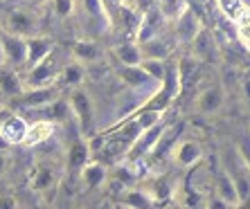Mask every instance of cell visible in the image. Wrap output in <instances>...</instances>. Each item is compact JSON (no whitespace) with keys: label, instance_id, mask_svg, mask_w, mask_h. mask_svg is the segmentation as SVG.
Returning a JSON list of instances; mask_svg holds the SVG:
<instances>
[{"label":"cell","instance_id":"6da1fadb","mask_svg":"<svg viewBox=\"0 0 250 209\" xmlns=\"http://www.w3.org/2000/svg\"><path fill=\"white\" fill-rule=\"evenodd\" d=\"M59 86H45V88H25L18 97L5 101V106L12 113H32V111H45L50 104H54L61 97Z\"/></svg>","mask_w":250,"mask_h":209},{"label":"cell","instance_id":"7a4b0ae2","mask_svg":"<svg viewBox=\"0 0 250 209\" xmlns=\"http://www.w3.org/2000/svg\"><path fill=\"white\" fill-rule=\"evenodd\" d=\"M63 65L59 63L57 52H50L41 63H36L34 68L25 70V88H45V86H57L59 75H61Z\"/></svg>","mask_w":250,"mask_h":209},{"label":"cell","instance_id":"3957f363","mask_svg":"<svg viewBox=\"0 0 250 209\" xmlns=\"http://www.w3.org/2000/svg\"><path fill=\"white\" fill-rule=\"evenodd\" d=\"M70 106H72V117H75L77 126L82 137H93V126H95V113H93V99L86 90L75 88L70 95Z\"/></svg>","mask_w":250,"mask_h":209},{"label":"cell","instance_id":"277c9868","mask_svg":"<svg viewBox=\"0 0 250 209\" xmlns=\"http://www.w3.org/2000/svg\"><path fill=\"white\" fill-rule=\"evenodd\" d=\"M2 43V54H5V63L12 68H27V38L16 34H2L0 36Z\"/></svg>","mask_w":250,"mask_h":209},{"label":"cell","instance_id":"5b68a950","mask_svg":"<svg viewBox=\"0 0 250 209\" xmlns=\"http://www.w3.org/2000/svg\"><path fill=\"white\" fill-rule=\"evenodd\" d=\"M169 155H171V160H174L178 167L189 169V167L201 162V157H203V146H201V142H196V139L181 137L174 144V149L169 151Z\"/></svg>","mask_w":250,"mask_h":209},{"label":"cell","instance_id":"8992f818","mask_svg":"<svg viewBox=\"0 0 250 209\" xmlns=\"http://www.w3.org/2000/svg\"><path fill=\"white\" fill-rule=\"evenodd\" d=\"M27 126H29V122L21 115V113L9 111V115L2 119V124H0V137L5 139L9 146L23 144L25 135H27Z\"/></svg>","mask_w":250,"mask_h":209},{"label":"cell","instance_id":"52a82bcc","mask_svg":"<svg viewBox=\"0 0 250 209\" xmlns=\"http://www.w3.org/2000/svg\"><path fill=\"white\" fill-rule=\"evenodd\" d=\"M36 25H39V20L34 18V14L25 12V9H14V12H9L5 16V29L7 34H16V36H25V38H29V36H36Z\"/></svg>","mask_w":250,"mask_h":209},{"label":"cell","instance_id":"ba28073f","mask_svg":"<svg viewBox=\"0 0 250 209\" xmlns=\"http://www.w3.org/2000/svg\"><path fill=\"white\" fill-rule=\"evenodd\" d=\"M90 144L83 137H77L75 142H70L68 155H65V171L68 175H79L82 169L90 162Z\"/></svg>","mask_w":250,"mask_h":209},{"label":"cell","instance_id":"9c48e42d","mask_svg":"<svg viewBox=\"0 0 250 209\" xmlns=\"http://www.w3.org/2000/svg\"><path fill=\"white\" fill-rule=\"evenodd\" d=\"M194 47V57L201 63H214L219 58V45H216V36H212V32L205 27L198 29V34L194 36L192 41Z\"/></svg>","mask_w":250,"mask_h":209},{"label":"cell","instance_id":"30bf717a","mask_svg":"<svg viewBox=\"0 0 250 209\" xmlns=\"http://www.w3.org/2000/svg\"><path fill=\"white\" fill-rule=\"evenodd\" d=\"M29 187L34 193H47V191H57L59 187V173L54 171L50 164H36L32 175H29Z\"/></svg>","mask_w":250,"mask_h":209},{"label":"cell","instance_id":"8fae6325","mask_svg":"<svg viewBox=\"0 0 250 209\" xmlns=\"http://www.w3.org/2000/svg\"><path fill=\"white\" fill-rule=\"evenodd\" d=\"M25 90V76L18 75V70L12 65L2 63L0 65V97L9 101V99L18 97Z\"/></svg>","mask_w":250,"mask_h":209},{"label":"cell","instance_id":"7c38bea8","mask_svg":"<svg viewBox=\"0 0 250 209\" xmlns=\"http://www.w3.org/2000/svg\"><path fill=\"white\" fill-rule=\"evenodd\" d=\"M57 126H59V124H54L52 119H47V117H41V119L29 122L27 135H25L23 144L25 146H43V144H47V142L54 137Z\"/></svg>","mask_w":250,"mask_h":209},{"label":"cell","instance_id":"4fadbf2b","mask_svg":"<svg viewBox=\"0 0 250 209\" xmlns=\"http://www.w3.org/2000/svg\"><path fill=\"white\" fill-rule=\"evenodd\" d=\"M117 76H120V81L126 88H131V90H140V88H145V86H160V83L153 81L151 76L146 75V70L142 68V65H122L120 63Z\"/></svg>","mask_w":250,"mask_h":209},{"label":"cell","instance_id":"5bb4252c","mask_svg":"<svg viewBox=\"0 0 250 209\" xmlns=\"http://www.w3.org/2000/svg\"><path fill=\"white\" fill-rule=\"evenodd\" d=\"M214 193L221 200H226L228 205L232 209H237L239 205H241V198H239V191H237V185H234L232 175H230V171H228L226 167H221V171H219V175H216L214 180Z\"/></svg>","mask_w":250,"mask_h":209},{"label":"cell","instance_id":"9a60e30c","mask_svg":"<svg viewBox=\"0 0 250 209\" xmlns=\"http://www.w3.org/2000/svg\"><path fill=\"white\" fill-rule=\"evenodd\" d=\"M223 101H226L223 88L221 86H208L203 93L196 97V108H198V113H203V115H212V113H216L221 108Z\"/></svg>","mask_w":250,"mask_h":209},{"label":"cell","instance_id":"2e32d148","mask_svg":"<svg viewBox=\"0 0 250 209\" xmlns=\"http://www.w3.org/2000/svg\"><path fill=\"white\" fill-rule=\"evenodd\" d=\"M79 180H82L83 187H88V189H97V187H102L108 180V169H106L104 162L90 157V162H88L86 167L82 169V173H79Z\"/></svg>","mask_w":250,"mask_h":209},{"label":"cell","instance_id":"e0dca14e","mask_svg":"<svg viewBox=\"0 0 250 209\" xmlns=\"http://www.w3.org/2000/svg\"><path fill=\"white\" fill-rule=\"evenodd\" d=\"M54 50V43L50 38H43V36H29L27 38V68H34L36 63H41L43 58Z\"/></svg>","mask_w":250,"mask_h":209},{"label":"cell","instance_id":"ac0fdd59","mask_svg":"<svg viewBox=\"0 0 250 209\" xmlns=\"http://www.w3.org/2000/svg\"><path fill=\"white\" fill-rule=\"evenodd\" d=\"M198 29H201V25H198L196 14H194L192 9L187 7L185 12L176 18V34H178V38H181V41L192 43L194 36L198 34Z\"/></svg>","mask_w":250,"mask_h":209},{"label":"cell","instance_id":"d6986e66","mask_svg":"<svg viewBox=\"0 0 250 209\" xmlns=\"http://www.w3.org/2000/svg\"><path fill=\"white\" fill-rule=\"evenodd\" d=\"M113 54H115V58L122 65H140V63H142V58H145V57H142V47H140L138 41H124V43H120V45H115Z\"/></svg>","mask_w":250,"mask_h":209},{"label":"cell","instance_id":"ffe728a7","mask_svg":"<svg viewBox=\"0 0 250 209\" xmlns=\"http://www.w3.org/2000/svg\"><path fill=\"white\" fill-rule=\"evenodd\" d=\"M142 47V57L145 58H167L171 52V43L165 41V36H156V38H149V41L140 43Z\"/></svg>","mask_w":250,"mask_h":209},{"label":"cell","instance_id":"44dd1931","mask_svg":"<svg viewBox=\"0 0 250 209\" xmlns=\"http://www.w3.org/2000/svg\"><path fill=\"white\" fill-rule=\"evenodd\" d=\"M120 200H122V205H126V207H131V209H153L156 207V203L146 196L145 189H135V187L126 189V191L120 196Z\"/></svg>","mask_w":250,"mask_h":209},{"label":"cell","instance_id":"7402d4cb","mask_svg":"<svg viewBox=\"0 0 250 209\" xmlns=\"http://www.w3.org/2000/svg\"><path fill=\"white\" fill-rule=\"evenodd\" d=\"M82 81H83V68L79 61H75V63L63 65L61 75H59L57 86L59 88H77Z\"/></svg>","mask_w":250,"mask_h":209},{"label":"cell","instance_id":"603a6c76","mask_svg":"<svg viewBox=\"0 0 250 209\" xmlns=\"http://www.w3.org/2000/svg\"><path fill=\"white\" fill-rule=\"evenodd\" d=\"M234 32L237 38L244 43L246 47H250V5H241L237 14H234Z\"/></svg>","mask_w":250,"mask_h":209},{"label":"cell","instance_id":"cb8c5ba5","mask_svg":"<svg viewBox=\"0 0 250 209\" xmlns=\"http://www.w3.org/2000/svg\"><path fill=\"white\" fill-rule=\"evenodd\" d=\"M43 113H47V119H52L54 124H63L68 122L70 117H72V106H70V99H63V97H59L54 104H50Z\"/></svg>","mask_w":250,"mask_h":209},{"label":"cell","instance_id":"d4e9b609","mask_svg":"<svg viewBox=\"0 0 250 209\" xmlns=\"http://www.w3.org/2000/svg\"><path fill=\"white\" fill-rule=\"evenodd\" d=\"M72 57L79 61V63H93L99 58V50L95 43L90 41H77L75 47H72Z\"/></svg>","mask_w":250,"mask_h":209},{"label":"cell","instance_id":"484cf974","mask_svg":"<svg viewBox=\"0 0 250 209\" xmlns=\"http://www.w3.org/2000/svg\"><path fill=\"white\" fill-rule=\"evenodd\" d=\"M140 65L146 70V75L151 76L153 81H158V83L165 81V76H167V65H165L163 58H142Z\"/></svg>","mask_w":250,"mask_h":209},{"label":"cell","instance_id":"4316f807","mask_svg":"<svg viewBox=\"0 0 250 209\" xmlns=\"http://www.w3.org/2000/svg\"><path fill=\"white\" fill-rule=\"evenodd\" d=\"M158 9H160V14H163L167 20H176V18L187 9V2L185 0H160Z\"/></svg>","mask_w":250,"mask_h":209},{"label":"cell","instance_id":"83f0119b","mask_svg":"<svg viewBox=\"0 0 250 209\" xmlns=\"http://www.w3.org/2000/svg\"><path fill=\"white\" fill-rule=\"evenodd\" d=\"M237 151H239V155L244 157V162L248 164V169H250V131L241 137V142H239V146H237Z\"/></svg>","mask_w":250,"mask_h":209},{"label":"cell","instance_id":"f1b7e54d","mask_svg":"<svg viewBox=\"0 0 250 209\" xmlns=\"http://www.w3.org/2000/svg\"><path fill=\"white\" fill-rule=\"evenodd\" d=\"M75 7V0H54V9H57L59 16H68Z\"/></svg>","mask_w":250,"mask_h":209},{"label":"cell","instance_id":"f546056e","mask_svg":"<svg viewBox=\"0 0 250 209\" xmlns=\"http://www.w3.org/2000/svg\"><path fill=\"white\" fill-rule=\"evenodd\" d=\"M205 209H232V207H230L226 200H221V198L214 193L212 198H208V203H205Z\"/></svg>","mask_w":250,"mask_h":209},{"label":"cell","instance_id":"4dcf8cb0","mask_svg":"<svg viewBox=\"0 0 250 209\" xmlns=\"http://www.w3.org/2000/svg\"><path fill=\"white\" fill-rule=\"evenodd\" d=\"M0 209H18L16 198L9 196V193H2V196H0Z\"/></svg>","mask_w":250,"mask_h":209},{"label":"cell","instance_id":"1f68e13d","mask_svg":"<svg viewBox=\"0 0 250 209\" xmlns=\"http://www.w3.org/2000/svg\"><path fill=\"white\" fill-rule=\"evenodd\" d=\"M7 164H9V160H7L5 151H0V175H5V171H7Z\"/></svg>","mask_w":250,"mask_h":209},{"label":"cell","instance_id":"d6a6232c","mask_svg":"<svg viewBox=\"0 0 250 209\" xmlns=\"http://www.w3.org/2000/svg\"><path fill=\"white\" fill-rule=\"evenodd\" d=\"M7 115H9V108H7V106H2V108H0V124H2V119H5Z\"/></svg>","mask_w":250,"mask_h":209},{"label":"cell","instance_id":"836d02e7","mask_svg":"<svg viewBox=\"0 0 250 209\" xmlns=\"http://www.w3.org/2000/svg\"><path fill=\"white\" fill-rule=\"evenodd\" d=\"M5 63V54H2V43H0V65Z\"/></svg>","mask_w":250,"mask_h":209},{"label":"cell","instance_id":"e575fe53","mask_svg":"<svg viewBox=\"0 0 250 209\" xmlns=\"http://www.w3.org/2000/svg\"><path fill=\"white\" fill-rule=\"evenodd\" d=\"M27 2H32V5H39V2H43V0H27Z\"/></svg>","mask_w":250,"mask_h":209},{"label":"cell","instance_id":"d590c367","mask_svg":"<svg viewBox=\"0 0 250 209\" xmlns=\"http://www.w3.org/2000/svg\"><path fill=\"white\" fill-rule=\"evenodd\" d=\"M32 209H47L45 205H36V207H32Z\"/></svg>","mask_w":250,"mask_h":209},{"label":"cell","instance_id":"8d00e7d4","mask_svg":"<svg viewBox=\"0 0 250 209\" xmlns=\"http://www.w3.org/2000/svg\"><path fill=\"white\" fill-rule=\"evenodd\" d=\"M120 209H131V207H126V205H122V207H120Z\"/></svg>","mask_w":250,"mask_h":209},{"label":"cell","instance_id":"74e56055","mask_svg":"<svg viewBox=\"0 0 250 209\" xmlns=\"http://www.w3.org/2000/svg\"><path fill=\"white\" fill-rule=\"evenodd\" d=\"M104 209H111V207H104Z\"/></svg>","mask_w":250,"mask_h":209}]
</instances>
